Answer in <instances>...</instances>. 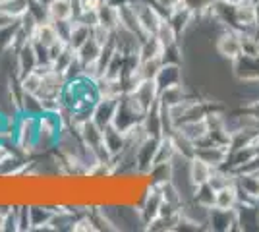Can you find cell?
I'll return each mask as SVG.
<instances>
[{
    "instance_id": "1",
    "label": "cell",
    "mask_w": 259,
    "mask_h": 232,
    "mask_svg": "<svg viewBox=\"0 0 259 232\" xmlns=\"http://www.w3.org/2000/svg\"><path fill=\"white\" fill-rule=\"evenodd\" d=\"M217 53L227 58V60H236L238 56L242 55V35L234 31V29H223V33L217 37L215 43Z\"/></svg>"
},
{
    "instance_id": "2",
    "label": "cell",
    "mask_w": 259,
    "mask_h": 232,
    "mask_svg": "<svg viewBox=\"0 0 259 232\" xmlns=\"http://www.w3.org/2000/svg\"><path fill=\"white\" fill-rule=\"evenodd\" d=\"M232 68H234V76L244 81H259V56H246L240 55L236 60H232Z\"/></svg>"
},
{
    "instance_id": "3",
    "label": "cell",
    "mask_w": 259,
    "mask_h": 232,
    "mask_svg": "<svg viewBox=\"0 0 259 232\" xmlns=\"http://www.w3.org/2000/svg\"><path fill=\"white\" fill-rule=\"evenodd\" d=\"M116 107H118V99H108V97H101L93 109V122L105 128L108 124H112L114 114H116Z\"/></svg>"
},
{
    "instance_id": "4",
    "label": "cell",
    "mask_w": 259,
    "mask_h": 232,
    "mask_svg": "<svg viewBox=\"0 0 259 232\" xmlns=\"http://www.w3.org/2000/svg\"><path fill=\"white\" fill-rule=\"evenodd\" d=\"M213 166L205 163L203 159H199V157H192L190 161H188V174H190V182L194 184L195 188L197 186H201V184H205L209 182V178L213 174Z\"/></svg>"
},
{
    "instance_id": "5",
    "label": "cell",
    "mask_w": 259,
    "mask_h": 232,
    "mask_svg": "<svg viewBox=\"0 0 259 232\" xmlns=\"http://www.w3.org/2000/svg\"><path fill=\"white\" fill-rule=\"evenodd\" d=\"M47 14L53 22L74 20V0H47Z\"/></svg>"
},
{
    "instance_id": "6",
    "label": "cell",
    "mask_w": 259,
    "mask_h": 232,
    "mask_svg": "<svg viewBox=\"0 0 259 232\" xmlns=\"http://www.w3.org/2000/svg\"><path fill=\"white\" fill-rule=\"evenodd\" d=\"M217 209H236L238 207V192H236V182L225 186V188L217 190V199H215Z\"/></svg>"
},
{
    "instance_id": "7",
    "label": "cell",
    "mask_w": 259,
    "mask_h": 232,
    "mask_svg": "<svg viewBox=\"0 0 259 232\" xmlns=\"http://www.w3.org/2000/svg\"><path fill=\"white\" fill-rule=\"evenodd\" d=\"M99 14V23L103 25V27H107L108 31H116L120 27V10L118 8H114V6H110L107 2H103V6L97 10Z\"/></svg>"
},
{
    "instance_id": "8",
    "label": "cell",
    "mask_w": 259,
    "mask_h": 232,
    "mask_svg": "<svg viewBox=\"0 0 259 232\" xmlns=\"http://www.w3.org/2000/svg\"><path fill=\"white\" fill-rule=\"evenodd\" d=\"M103 49H105V47H101L93 37H89L85 43L77 49V58H79L81 64H91V62H95V60L101 58Z\"/></svg>"
}]
</instances>
